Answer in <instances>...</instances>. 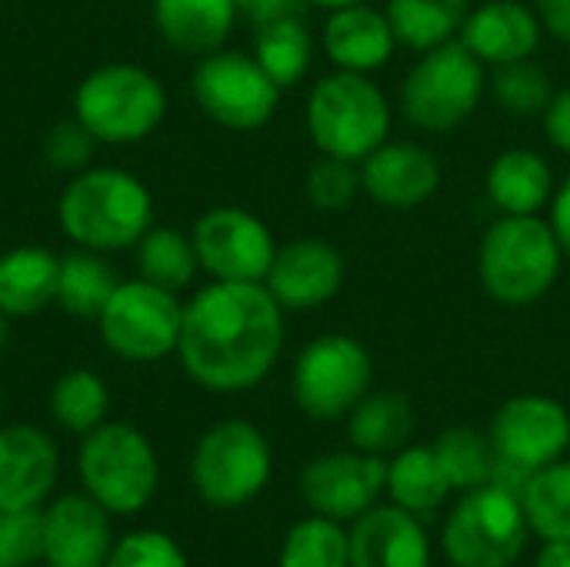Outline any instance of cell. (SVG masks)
Here are the masks:
<instances>
[{
    "label": "cell",
    "instance_id": "1",
    "mask_svg": "<svg viewBox=\"0 0 570 567\" xmlns=\"http://www.w3.org/2000/svg\"><path fill=\"white\" fill-rule=\"evenodd\" d=\"M284 307L264 284L210 281L184 301L177 361L214 394L257 388L284 351Z\"/></svg>",
    "mask_w": 570,
    "mask_h": 567
},
{
    "label": "cell",
    "instance_id": "2",
    "mask_svg": "<svg viewBox=\"0 0 570 567\" xmlns=\"http://www.w3.org/2000/svg\"><path fill=\"white\" fill-rule=\"evenodd\" d=\"M57 221L70 244L97 254H117L137 247V241L154 227V197L130 170L87 167L60 190Z\"/></svg>",
    "mask_w": 570,
    "mask_h": 567
},
{
    "label": "cell",
    "instance_id": "3",
    "mask_svg": "<svg viewBox=\"0 0 570 567\" xmlns=\"http://www.w3.org/2000/svg\"><path fill=\"white\" fill-rule=\"evenodd\" d=\"M561 241L541 214H501L481 237L478 281L501 307H531L558 281Z\"/></svg>",
    "mask_w": 570,
    "mask_h": 567
},
{
    "label": "cell",
    "instance_id": "4",
    "mask_svg": "<svg viewBox=\"0 0 570 567\" xmlns=\"http://www.w3.org/2000/svg\"><path fill=\"white\" fill-rule=\"evenodd\" d=\"M80 491L110 518H134L150 508L160 488V458L150 438L127 421H104L77 448Z\"/></svg>",
    "mask_w": 570,
    "mask_h": 567
},
{
    "label": "cell",
    "instance_id": "5",
    "mask_svg": "<svg viewBox=\"0 0 570 567\" xmlns=\"http://www.w3.org/2000/svg\"><path fill=\"white\" fill-rule=\"evenodd\" d=\"M167 90L140 63H100L73 90V117L104 147L147 140L167 117Z\"/></svg>",
    "mask_w": 570,
    "mask_h": 567
},
{
    "label": "cell",
    "instance_id": "6",
    "mask_svg": "<svg viewBox=\"0 0 570 567\" xmlns=\"http://www.w3.org/2000/svg\"><path fill=\"white\" fill-rule=\"evenodd\" d=\"M391 100L371 80V74L334 70L307 94L304 124L317 154L361 164L391 137Z\"/></svg>",
    "mask_w": 570,
    "mask_h": 567
},
{
    "label": "cell",
    "instance_id": "7",
    "mask_svg": "<svg viewBox=\"0 0 570 567\" xmlns=\"http://www.w3.org/2000/svg\"><path fill=\"white\" fill-rule=\"evenodd\" d=\"M488 90V67L461 43L424 50L401 80V117L424 134L458 130L474 117Z\"/></svg>",
    "mask_w": 570,
    "mask_h": 567
},
{
    "label": "cell",
    "instance_id": "8",
    "mask_svg": "<svg viewBox=\"0 0 570 567\" xmlns=\"http://www.w3.org/2000/svg\"><path fill=\"white\" fill-rule=\"evenodd\" d=\"M274 475V451L267 434L244 421L227 418L210 424L190 454V485L214 511H237L257 501Z\"/></svg>",
    "mask_w": 570,
    "mask_h": 567
},
{
    "label": "cell",
    "instance_id": "9",
    "mask_svg": "<svg viewBox=\"0 0 570 567\" xmlns=\"http://www.w3.org/2000/svg\"><path fill=\"white\" fill-rule=\"evenodd\" d=\"M531 538L521 498L484 485L464 491L451 508L441 548L454 567H514Z\"/></svg>",
    "mask_w": 570,
    "mask_h": 567
},
{
    "label": "cell",
    "instance_id": "10",
    "mask_svg": "<svg viewBox=\"0 0 570 567\" xmlns=\"http://www.w3.org/2000/svg\"><path fill=\"white\" fill-rule=\"evenodd\" d=\"M94 324L114 358L127 364H157L177 354L184 301L144 277L120 281Z\"/></svg>",
    "mask_w": 570,
    "mask_h": 567
},
{
    "label": "cell",
    "instance_id": "11",
    "mask_svg": "<svg viewBox=\"0 0 570 567\" xmlns=\"http://www.w3.org/2000/svg\"><path fill=\"white\" fill-rule=\"evenodd\" d=\"M371 351L351 334H321L301 348L291 371L294 404L311 421H341L371 391Z\"/></svg>",
    "mask_w": 570,
    "mask_h": 567
},
{
    "label": "cell",
    "instance_id": "12",
    "mask_svg": "<svg viewBox=\"0 0 570 567\" xmlns=\"http://www.w3.org/2000/svg\"><path fill=\"white\" fill-rule=\"evenodd\" d=\"M194 104L224 130H261L281 104V87L264 74L254 53L220 47L197 60L190 77Z\"/></svg>",
    "mask_w": 570,
    "mask_h": 567
},
{
    "label": "cell",
    "instance_id": "13",
    "mask_svg": "<svg viewBox=\"0 0 570 567\" xmlns=\"http://www.w3.org/2000/svg\"><path fill=\"white\" fill-rule=\"evenodd\" d=\"M190 241L200 271L210 281L264 284L271 261L277 254V241L271 227L254 211L234 204L204 211L190 227Z\"/></svg>",
    "mask_w": 570,
    "mask_h": 567
},
{
    "label": "cell",
    "instance_id": "14",
    "mask_svg": "<svg viewBox=\"0 0 570 567\" xmlns=\"http://www.w3.org/2000/svg\"><path fill=\"white\" fill-rule=\"evenodd\" d=\"M488 434L501 461L534 475L568 454L570 411L548 394H518L494 411Z\"/></svg>",
    "mask_w": 570,
    "mask_h": 567
},
{
    "label": "cell",
    "instance_id": "15",
    "mask_svg": "<svg viewBox=\"0 0 570 567\" xmlns=\"http://www.w3.org/2000/svg\"><path fill=\"white\" fill-rule=\"evenodd\" d=\"M387 491V458L364 451H331L301 471V498L314 515L331 521H357Z\"/></svg>",
    "mask_w": 570,
    "mask_h": 567
},
{
    "label": "cell",
    "instance_id": "16",
    "mask_svg": "<svg viewBox=\"0 0 570 567\" xmlns=\"http://www.w3.org/2000/svg\"><path fill=\"white\" fill-rule=\"evenodd\" d=\"M344 254L324 237H294L277 244L264 287L284 311H317L344 287Z\"/></svg>",
    "mask_w": 570,
    "mask_h": 567
},
{
    "label": "cell",
    "instance_id": "17",
    "mask_svg": "<svg viewBox=\"0 0 570 567\" xmlns=\"http://www.w3.org/2000/svg\"><path fill=\"white\" fill-rule=\"evenodd\" d=\"M57 481V441L37 424H0V511L43 508Z\"/></svg>",
    "mask_w": 570,
    "mask_h": 567
},
{
    "label": "cell",
    "instance_id": "18",
    "mask_svg": "<svg viewBox=\"0 0 570 567\" xmlns=\"http://www.w3.org/2000/svg\"><path fill=\"white\" fill-rule=\"evenodd\" d=\"M114 548L110 515L83 491L43 505V567H104Z\"/></svg>",
    "mask_w": 570,
    "mask_h": 567
},
{
    "label": "cell",
    "instance_id": "19",
    "mask_svg": "<svg viewBox=\"0 0 570 567\" xmlns=\"http://www.w3.org/2000/svg\"><path fill=\"white\" fill-rule=\"evenodd\" d=\"M361 190L391 211L428 204L441 190V160L417 140H384L361 160Z\"/></svg>",
    "mask_w": 570,
    "mask_h": 567
},
{
    "label": "cell",
    "instance_id": "20",
    "mask_svg": "<svg viewBox=\"0 0 570 567\" xmlns=\"http://www.w3.org/2000/svg\"><path fill=\"white\" fill-rule=\"evenodd\" d=\"M544 37V27L538 20V10L524 0H488L471 7L461 43L484 63V67H504L514 60H528L538 53Z\"/></svg>",
    "mask_w": 570,
    "mask_h": 567
},
{
    "label": "cell",
    "instance_id": "21",
    "mask_svg": "<svg viewBox=\"0 0 570 567\" xmlns=\"http://www.w3.org/2000/svg\"><path fill=\"white\" fill-rule=\"evenodd\" d=\"M351 567H431V538L417 515L374 505L347 528Z\"/></svg>",
    "mask_w": 570,
    "mask_h": 567
},
{
    "label": "cell",
    "instance_id": "22",
    "mask_svg": "<svg viewBox=\"0 0 570 567\" xmlns=\"http://www.w3.org/2000/svg\"><path fill=\"white\" fill-rule=\"evenodd\" d=\"M321 47L337 70L374 74L394 57L401 43L384 7L351 3L327 10V20L321 27Z\"/></svg>",
    "mask_w": 570,
    "mask_h": 567
},
{
    "label": "cell",
    "instance_id": "23",
    "mask_svg": "<svg viewBox=\"0 0 570 567\" xmlns=\"http://www.w3.org/2000/svg\"><path fill=\"white\" fill-rule=\"evenodd\" d=\"M237 17L234 0H154V27L160 40L197 60L227 43Z\"/></svg>",
    "mask_w": 570,
    "mask_h": 567
},
{
    "label": "cell",
    "instance_id": "24",
    "mask_svg": "<svg viewBox=\"0 0 570 567\" xmlns=\"http://www.w3.org/2000/svg\"><path fill=\"white\" fill-rule=\"evenodd\" d=\"M484 190L501 214H541L544 207H551L558 187L551 164L538 150L511 147L491 160Z\"/></svg>",
    "mask_w": 570,
    "mask_h": 567
},
{
    "label": "cell",
    "instance_id": "25",
    "mask_svg": "<svg viewBox=\"0 0 570 567\" xmlns=\"http://www.w3.org/2000/svg\"><path fill=\"white\" fill-rule=\"evenodd\" d=\"M344 421L351 448L374 458H394L401 448L411 444V434L417 428L414 404L401 391H367Z\"/></svg>",
    "mask_w": 570,
    "mask_h": 567
},
{
    "label": "cell",
    "instance_id": "26",
    "mask_svg": "<svg viewBox=\"0 0 570 567\" xmlns=\"http://www.w3.org/2000/svg\"><path fill=\"white\" fill-rule=\"evenodd\" d=\"M60 257L43 244H17L0 254V307L10 317H33L57 297Z\"/></svg>",
    "mask_w": 570,
    "mask_h": 567
},
{
    "label": "cell",
    "instance_id": "27",
    "mask_svg": "<svg viewBox=\"0 0 570 567\" xmlns=\"http://www.w3.org/2000/svg\"><path fill=\"white\" fill-rule=\"evenodd\" d=\"M451 491L454 488L434 454V444H407L394 458H387L391 505L424 518V515H434L448 501Z\"/></svg>",
    "mask_w": 570,
    "mask_h": 567
},
{
    "label": "cell",
    "instance_id": "28",
    "mask_svg": "<svg viewBox=\"0 0 570 567\" xmlns=\"http://www.w3.org/2000/svg\"><path fill=\"white\" fill-rule=\"evenodd\" d=\"M471 7V0H384L397 43L417 53L458 40Z\"/></svg>",
    "mask_w": 570,
    "mask_h": 567
},
{
    "label": "cell",
    "instance_id": "29",
    "mask_svg": "<svg viewBox=\"0 0 570 567\" xmlns=\"http://www.w3.org/2000/svg\"><path fill=\"white\" fill-rule=\"evenodd\" d=\"M254 60L264 67V74L281 87H294L304 80V74L314 63V37L301 13L294 17H277L267 23L254 27V43H250Z\"/></svg>",
    "mask_w": 570,
    "mask_h": 567
},
{
    "label": "cell",
    "instance_id": "30",
    "mask_svg": "<svg viewBox=\"0 0 570 567\" xmlns=\"http://www.w3.org/2000/svg\"><path fill=\"white\" fill-rule=\"evenodd\" d=\"M117 274L107 261V254L97 251H70L60 257V271H57V297L53 304L80 321H97L104 304L110 301V294L117 291Z\"/></svg>",
    "mask_w": 570,
    "mask_h": 567
},
{
    "label": "cell",
    "instance_id": "31",
    "mask_svg": "<svg viewBox=\"0 0 570 567\" xmlns=\"http://www.w3.org/2000/svg\"><path fill=\"white\" fill-rule=\"evenodd\" d=\"M47 408H50V418L57 421V428H63L73 438H83L107 421L110 391L97 371L67 368L53 381V388L47 394Z\"/></svg>",
    "mask_w": 570,
    "mask_h": 567
},
{
    "label": "cell",
    "instance_id": "32",
    "mask_svg": "<svg viewBox=\"0 0 570 567\" xmlns=\"http://www.w3.org/2000/svg\"><path fill=\"white\" fill-rule=\"evenodd\" d=\"M137 277L167 287L174 294H180L184 287L194 284V277L200 274V261L194 251L190 234L167 227V224H154L140 241H137Z\"/></svg>",
    "mask_w": 570,
    "mask_h": 567
},
{
    "label": "cell",
    "instance_id": "33",
    "mask_svg": "<svg viewBox=\"0 0 570 567\" xmlns=\"http://www.w3.org/2000/svg\"><path fill=\"white\" fill-rule=\"evenodd\" d=\"M531 535L541 541H570V461L561 458L528 478L521 495Z\"/></svg>",
    "mask_w": 570,
    "mask_h": 567
},
{
    "label": "cell",
    "instance_id": "34",
    "mask_svg": "<svg viewBox=\"0 0 570 567\" xmlns=\"http://www.w3.org/2000/svg\"><path fill=\"white\" fill-rule=\"evenodd\" d=\"M434 454L451 481L454 491H474V488H484L491 485V475H494V465H498V451L491 444V434L478 431V428H468V424H458V428H448L438 441H434Z\"/></svg>",
    "mask_w": 570,
    "mask_h": 567
},
{
    "label": "cell",
    "instance_id": "35",
    "mask_svg": "<svg viewBox=\"0 0 570 567\" xmlns=\"http://www.w3.org/2000/svg\"><path fill=\"white\" fill-rule=\"evenodd\" d=\"M277 567H351V538L324 515L301 518L281 541Z\"/></svg>",
    "mask_w": 570,
    "mask_h": 567
},
{
    "label": "cell",
    "instance_id": "36",
    "mask_svg": "<svg viewBox=\"0 0 570 567\" xmlns=\"http://www.w3.org/2000/svg\"><path fill=\"white\" fill-rule=\"evenodd\" d=\"M491 94H494V100L508 114L541 117L548 110L551 97H554V84H551V74L534 57H528V60H514V63L494 67Z\"/></svg>",
    "mask_w": 570,
    "mask_h": 567
},
{
    "label": "cell",
    "instance_id": "37",
    "mask_svg": "<svg viewBox=\"0 0 570 567\" xmlns=\"http://www.w3.org/2000/svg\"><path fill=\"white\" fill-rule=\"evenodd\" d=\"M357 194L364 190H361V164L354 160L321 154L304 174V197L314 211L341 214L357 201Z\"/></svg>",
    "mask_w": 570,
    "mask_h": 567
},
{
    "label": "cell",
    "instance_id": "38",
    "mask_svg": "<svg viewBox=\"0 0 570 567\" xmlns=\"http://www.w3.org/2000/svg\"><path fill=\"white\" fill-rule=\"evenodd\" d=\"M97 147H100V144L94 140V134H90L77 117L57 120V124L47 127V134L40 137V157H43V164H47L50 170H57V174H67V177H73V174L94 167Z\"/></svg>",
    "mask_w": 570,
    "mask_h": 567
},
{
    "label": "cell",
    "instance_id": "39",
    "mask_svg": "<svg viewBox=\"0 0 570 567\" xmlns=\"http://www.w3.org/2000/svg\"><path fill=\"white\" fill-rule=\"evenodd\" d=\"M104 567H190L187 551L157 528H137L114 541L110 558Z\"/></svg>",
    "mask_w": 570,
    "mask_h": 567
},
{
    "label": "cell",
    "instance_id": "40",
    "mask_svg": "<svg viewBox=\"0 0 570 567\" xmlns=\"http://www.w3.org/2000/svg\"><path fill=\"white\" fill-rule=\"evenodd\" d=\"M43 565V508L0 511V567Z\"/></svg>",
    "mask_w": 570,
    "mask_h": 567
},
{
    "label": "cell",
    "instance_id": "41",
    "mask_svg": "<svg viewBox=\"0 0 570 567\" xmlns=\"http://www.w3.org/2000/svg\"><path fill=\"white\" fill-rule=\"evenodd\" d=\"M544 117V134L548 140L570 157V87L564 90H554L548 110L541 114Z\"/></svg>",
    "mask_w": 570,
    "mask_h": 567
},
{
    "label": "cell",
    "instance_id": "42",
    "mask_svg": "<svg viewBox=\"0 0 570 567\" xmlns=\"http://www.w3.org/2000/svg\"><path fill=\"white\" fill-rule=\"evenodd\" d=\"M234 3H237V13L247 17L254 27L277 20V17H294L307 7L304 0H234Z\"/></svg>",
    "mask_w": 570,
    "mask_h": 567
},
{
    "label": "cell",
    "instance_id": "43",
    "mask_svg": "<svg viewBox=\"0 0 570 567\" xmlns=\"http://www.w3.org/2000/svg\"><path fill=\"white\" fill-rule=\"evenodd\" d=\"M534 10L544 33L570 47V0H534Z\"/></svg>",
    "mask_w": 570,
    "mask_h": 567
},
{
    "label": "cell",
    "instance_id": "44",
    "mask_svg": "<svg viewBox=\"0 0 570 567\" xmlns=\"http://www.w3.org/2000/svg\"><path fill=\"white\" fill-rule=\"evenodd\" d=\"M548 221H551V227H554V234L561 241L564 257H570V174L561 180V187L551 197V217Z\"/></svg>",
    "mask_w": 570,
    "mask_h": 567
},
{
    "label": "cell",
    "instance_id": "45",
    "mask_svg": "<svg viewBox=\"0 0 570 567\" xmlns=\"http://www.w3.org/2000/svg\"><path fill=\"white\" fill-rule=\"evenodd\" d=\"M534 567H570V541H544Z\"/></svg>",
    "mask_w": 570,
    "mask_h": 567
},
{
    "label": "cell",
    "instance_id": "46",
    "mask_svg": "<svg viewBox=\"0 0 570 567\" xmlns=\"http://www.w3.org/2000/svg\"><path fill=\"white\" fill-rule=\"evenodd\" d=\"M307 7H321V10H337V7H351V3H374V0H304Z\"/></svg>",
    "mask_w": 570,
    "mask_h": 567
},
{
    "label": "cell",
    "instance_id": "47",
    "mask_svg": "<svg viewBox=\"0 0 570 567\" xmlns=\"http://www.w3.org/2000/svg\"><path fill=\"white\" fill-rule=\"evenodd\" d=\"M10 321H13V317L0 307V354L7 351V341H10Z\"/></svg>",
    "mask_w": 570,
    "mask_h": 567
},
{
    "label": "cell",
    "instance_id": "48",
    "mask_svg": "<svg viewBox=\"0 0 570 567\" xmlns=\"http://www.w3.org/2000/svg\"><path fill=\"white\" fill-rule=\"evenodd\" d=\"M0 414H3V391H0Z\"/></svg>",
    "mask_w": 570,
    "mask_h": 567
}]
</instances>
